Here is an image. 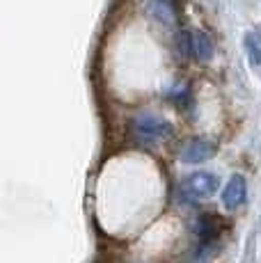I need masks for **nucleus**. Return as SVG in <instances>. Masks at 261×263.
<instances>
[{"label": "nucleus", "mask_w": 261, "mask_h": 263, "mask_svg": "<svg viewBox=\"0 0 261 263\" xmlns=\"http://www.w3.org/2000/svg\"><path fill=\"white\" fill-rule=\"evenodd\" d=\"M197 231H199V240H202V245H209L211 240H218V234H220L218 217L215 215H202L199 222H197Z\"/></svg>", "instance_id": "0eeeda50"}, {"label": "nucleus", "mask_w": 261, "mask_h": 263, "mask_svg": "<svg viewBox=\"0 0 261 263\" xmlns=\"http://www.w3.org/2000/svg\"><path fill=\"white\" fill-rule=\"evenodd\" d=\"M243 42H245V50H248V55H250V62L261 64V44L257 42V37H254L252 32H248Z\"/></svg>", "instance_id": "6e6552de"}, {"label": "nucleus", "mask_w": 261, "mask_h": 263, "mask_svg": "<svg viewBox=\"0 0 261 263\" xmlns=\"http://www.w3.org/2000/svg\"><path fill=\"white\" fill-rule=\"evenodd\" d=\"M215 151H218V146H215L213 140L197 135V138L185 140L183 146L179 149V158L185 165H199V163H207L209 158H213Z\"/></svg>", "instance_id": "7ed1b4c3"}, {"label": "nucleus", "mask_w": 261, "mask_h": 263, "mask_svg": "<svg viewBox=\"0 0 261 263\" xmlns=\"http://www.w3.org/2000/svg\"><path fill=\"white\" fill-rule=\"evenodd\" d=\"M130 130H133V135L140 142L154 144V142H160V140H167L172 135V124L167 119L158 117V115L142 112L130 121Z\"/></svg>", "instance_id": "f257e3e1"}, {"label": "nucleus", "mask_w": 261, "mask_h": 263, "mask_svg": "<svg viewBox=\"0 0 261 263\" xmlns=\"http://www.w3.org/2000/svg\"><path fill=\"white\" fill-rule=\"evenodd\" d=\"M245 195H248V188H245V179L240 174H234L229 179V183L225 185L222 190V204L227 211H236L245 204Z\"/></svg>", "instance_id": "20e7f679"}, {"label": "nucleus", "mask_w": 261, "mask_h": 263, "mask_svg": "<svg viewBox=\"0 0 261 263\" xmlns=\"http://www.w3.org/2000/svg\"><path fill=\"white\" fill-rule=\"evenodd\" d=\"M190 53L197 60H202V62H207L213 55V42L209 39V34L204 30H193L190 32Z\"/></svg>", "instance_id": "39448f33"}, {"label": "nucleus", "mask_w": 261, "mask_h": 263, "mask_svg": "<svg viewBox=\"0 0 261 263\" xmlns=\"http://www.w3.org/2000/svg\"><path fill=\"white\" fill-rule=\"evenodd\" d=\"M220 185V179L211 172H195V174L185 176L183 183H181V190L188 199H207V197L215 195Z\"/></svg>", "instance_id": "f03ea898"}, {"label": "nucleus", "mask_w": 261, "mask_h": 263, "mask_svg": "<svg viewBox=\"0 0 261 263\" xmlns=\"http://www.w3.org/2000/svg\"><path fill=\"white\" fill-rule=\"evenodd\" d=\"M149 14L163 25L174 23V5L172 0H149Z\"/></svg>", "instance_id": "423d86ee"}]
</instances>
